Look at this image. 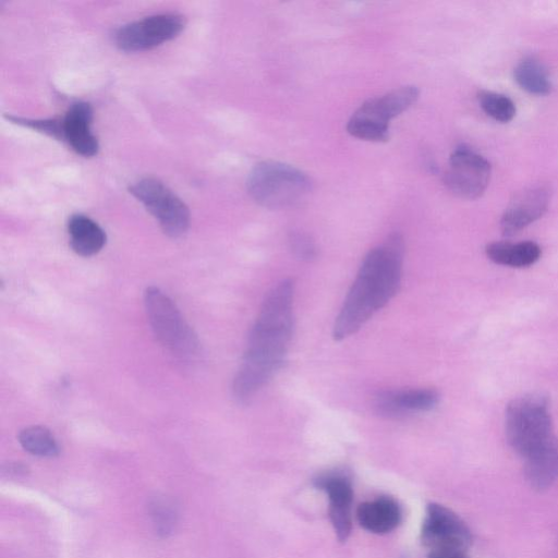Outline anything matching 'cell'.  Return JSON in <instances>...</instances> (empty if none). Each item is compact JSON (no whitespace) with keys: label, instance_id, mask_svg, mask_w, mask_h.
<instances>
[{"label":"cell","instance_id":"1","mask_svg":"<svg viewBox=\"0 0 558 558\" xmlns=\"http://www.w3.org/2000/svg\"><path fill=\"white\" fill-rule=\"evenodd\" d=\"M294 282L284 279L265 296L232 383V395L246 403L283 366L293 332Z\"/></svg>","mask_w":558,"mask_h":558},{"label":"cell","instance_id":"2","mask_svg":"<svg viewBox=\"0 0 558 558\" xmlns=\"http://www.w3.org/2000/svg\"><path fill=\"white\" fill-rule=\"evenodd\" d=\"M404 241L392 233L364 257L336 317L332 337L340 341L354 335L398 292L402 277Z\"/></svg>","mask_w":558,"mask_h":558},{"label":"cell","instance_id":"3","mask_svg":"<svg viewBox=\"0 0 558 558\" xmlns=\"http://www.w3.org/2000/svg\"><path fill=\"white\" fill-rule=\"evenodd\" d=\"M313 183L302 170L280 161L265 160L250 171L246 189L258 205L269 209L293 207L312 192Z\"/></svg>","mask_w":558,"mask_h":558},{"label":"cell","instance_id":"4","mask_svg":"<svg viewBox=\"0 0 558 558\" xmlns=\"http://www.w3.org/2000/svg\"><path fill=\"white\" fill-rule=\"evenodd\" d=\"M144 305L151 330L165 348L181 359L197 355V336L168 294L155 286L147 287Z\"/></svg>","mask_w":558,"mask_h":558},{"label":"cell","instance_id":"5","mask_svg":"<svg viewBox=\"0 0 558 558\" xmlns=\"http://www.w3.org/2000/svg\"><path fill=\"white\" fill-rule=\"evenodd\" d=\"M506 436L523 458L554 436L547 398L530 393L513 399L506 410Z\"/></svg>","mask_w":558,"mask_h":558},{"label":"cell","instance_id":"6","mask_svg":"<svg viewBox=\"0 0 558 558\" xmlns=\"http://www.w3.org/2000/svg\"><path fill=\"white\" fill-rule=\"evenodd\" d=\"M418 98V89L407 85L363 102L351 116L347 131L353 137L369 142H386L390 121L408 110Z\"/></svg>","mask_w":558,"mask_h":558},{"label":"cell","instance_id":"7","mask_svg":"<svg viewBox=\"0 0 558 558\" xmlns=\"http://www.w3.org/2000/svg\"><path fill=\"white\" fill-rule=\"evenodd\" d=\"M129 192L156 218L165 234L179 238L187 231L189 207L161 181L143 178L130 185Z\"/></svg>","mask_w":558,"mask_h":558},{"label":"cell","instance_id":"8","mask_svg":"<svg viewBox=\"0 0 558 558\" xmlns=\"http://www.w3.org/2000/svg\"><path fill=\"white\" fill-rule=\"evenodd\" d=\"M184 26L185 20L180 14H154L119 27L113 34V40L120 50L144 51L173 39Z\"/></svg>","mask_w":558,"mask_h":558},{"label":"cell","instance_id":"9","mask_svg":"<svg viewBox=\"0 0 558 558\" xmlns=\"http://www.w3.org/2000/svg\"><path fill=\"white\" fill-rule=\"evenodd\" d=\"M489 178V162L471 148L460 146L450 155L444 181L454 195L474 199L484 193Z\"/></svg>","mask_w":558,"mask_h":558},{"label":"cell","instance_id":"10","mask_svg":"<svg viewBox=\"0 0 558 558\" xmlns=\"http://www.w3.org/2000/svg\"><path fill=\"white\" fill-rule=\"evenodd\" d=\"M421 539L430 550H466L472 542V535L457 513L442 505L430 502L425 510Z\"/></svg>","mask_w":558,"mask_h":558},{"label":"cell","instance_id":"11","mask_svg":"<svg viewBox=\"0 0 558 558\" xmlns=\"http://www.w3.org/2000/svg\"><path fill=\"white\" fill-rule=\"evenodd\" d=\"M316 488L328 495V513L340 542H345L352 526L353 488L350 475L343 470L327 471L314 478Z\"/></svg>","mask_w":558,"mask_h":558},{"label":"cell","instance_id":"12","mask_svg":"<svg viewBox=\"0 0 558 558\" xmlns=\"http://www.w3.org/2000/svg\"><path fill=\"white\" fill-rule=\"evenodd\" d=\"M439 393L429 388L384 390L373 399V408L380 416L397 418L434 409Z\"/></svg>","mask_w":558,"mask_h":558},{"label":"cell","instance_id":"13","mask_svg":"<svg viewBox=\"0 0 558 558\" xmlns=\"http://www.w3.org/2000/svg\"><path fill=\"white\" fill-rule=\"evenodd\" d=\"M549 198V191L545 186L531 187L518 194L500 219L501 232L512 235L541 218Z\"/></svg>","mask_w":558,"mask_h":558},{"label":"cell","instance_id":"14","mask_svg":"<svg viewBox=\"0 0 558 558\" xmlns=\"http://www.w3.org/2000/svg\"><path fill=\"white\" fill-rule=\"evenodd\" d=\"M93 109L88 102L76 101L66 110L62 124V141L84 157L97 155L99 144L92 132Z\"/></svg>","mask_w":558,"mask_h":558},{"label":"cell","instance_id":"15","mask_svg":"<svg viewBox=\"0 0 558 558\" xmlns=\"http://www.w3.org/2000/svg\"><path fill=\"white\" fill-rule=\"evenodd\" d=\"M524 460L525 476L530 485L538 490L550 487L558 480V439L551 436L525 456Z\"/></svg>","mask_w":558,"mask_h":558},{"label":"cell","instance_id":"16","mask_svg":"<svg viewBox=\"0 0 558 558\" xmlns=\"http://www.w3.org/2000/svg\"><path fill=\"white\" fill-rule=\"evenodd\" d=\"M356 517L360 525L375 534H385L395 530L401 522L402 511L396 499L390 496H379L362 502Z\"/></svg>","mask_w":558,"mask_h":558},{"label":"cell","instance_id":"17","mask_svg":"<svg viewBox=\"0 0 558 558\" xmlns=\"http://www.w3.org/2000/svg\"><path fill=\"white\" fill-rule=\"evenodd\" d=\"M68 233L71 248L81 256L88 257L97 254L106 244L104 229L92 218L75 214L68 221Z\"/></svg>","mask_w":558,"mask_h":558},{"label":"cell","instance_id":"18","mask_svg":"<svg viewBox=\"0 0 558 558\" xmlns=\"http://www.w3.org/2000/svg\"><path fill=\"white\" fill-rule=\"evenodd\" d=\"M486 256L496 264L522 268L535 264L541 255L539 245L532 241L493 242L485 248Z\"/></svg>","mask_w":558,"mask_h":558},{"label":"cell","instance_id":"19","mask_svg":"<svg viewBox=\"0 0 558 558\" xmlns=\"http://www.w3.org/2000/svg\"><path fill=\"white\" fill-rule=\"evenodd\" d=\"M514 78L530 94L545 95L551 83L544 65L534 59L522 60L514 69Z\"/></svg>","mask_w":558,"mask_h":558},{"label":"cell","instance_id":"20","mask_svg":"<svg viewBox=\"0 0 558 558\" xmlns=\"http://www.w3.org/2000/svg\"><path fill=\"white\" fill-rule=\"evenodd\" d=\"M19 441L24 450L38 457H56L59 445L53 434L45 426L25 427L19 434Z\"/></svg>","mask_w":558,"mask_h":558},{"label":"cell","instance_id":"21","mask_svg":"<svg viewBox=\"0 0 558 558\" xmlns=\"http://www.w3.org/2000/svg\"><path fill=\"white\" fill-rule=\"evenodd\" d=\"M478 102L486 114L499 122H509L515 114L513 101L505 95L481 92Z\"/></svg>","mask_w":558,"mask_h":558},{"label":"cell","instance_id":"22","mask_svg":"<svg viewBox=\"0 0 558 558\" xmlns=\"http://www.w3.org/2000/svg\"><path fill=\"white\" fill-rule=\"evenodd\" d=\"M150 517L155 529L161 536H167L177 522V511L173 505L165 498H155L149 506Z\"/></svg>","mask_w":558,"mask_h":558},{"label":"cell","instance_id":"23","mask_svg":"<svg viewBox=\"0 0 558 558\" xmlns=\"http://www.w3.org/2000/svg\"><path fill=\"white\" fill-rule=\"evenodd\" d=\"M5 118L19 125L33 129L57 140H62L61 119H28L15 116H5Z\"/></svg>","mask_w":558,"mask_h":558},{"label":"cell","instance_id":"24","mask_svg":"<svg viewBox=\"0 0 558 558\" xmlns=\"http://www.w3.org/2000/svg\"><path fill=\"white\" fill-rule=\"evenodd\" d=\"M289 247L292 254L301 260L310 262L317 255L314 240L303 231H292L290 233Z\"/></svg>","mask_w":558,"mask_h":558},{"label":"cell","instance_id":"25","mask_svg":"<svg viewBox=\"0 0 558 558\" xmlns=\"http://www.w3.org/2000/svg\"><path fill=\"white\" fill-rule=\"evenodd\" d=\"M428 558H469L466 550L461 549H436L430 550Z\"/></svg>","mask_w":558,"mask_h":558}]
</instances>
